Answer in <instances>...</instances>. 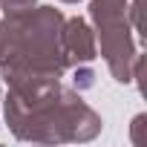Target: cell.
Segmentation results:
<instances>
[{"label":"cell","instance_id":"cell-1","mask_svg":"<svg viewBox=\"0 0 147 147\" xmlns=\"http://www.w3.org/2000/svg\"><path fill=\"white\" fill-rule=\"evenodd\" d=\"M63 15L55 6H32L0 20V72L18 95L40 92L69 69L61 49Z\"/></svg>","mask_w":147,"mask_h":147},{"label":"cell","instance_id":"cell-2","mask_svg":"<svg viewBox=\"0 0 147 147\" xmlns=\"http://www.w3.org/2000/svg\"><path fill=\"white\" fill-rule=\"evenodd\" d=\"M3 113L15 138L38 144L92 141L104 124L78 90L61 87V81L35 95L9 92L3 101Z\"/></svg>","mask_w":147,"mask_h":147},{"label":"cell","instance_id":"cell-3","mask_svg":"<svg viewBox=\"0 0 147 147\" xmlns=\"http://www.w3.org/2000/svg\"><path fill=\"white\" fill-rule=\"evenodd\" d=\"M90 20L95 32V46L118 84L133 81V61L138 55L133 40V26L127 18V0H90Z\"/></svg>","mask_w":147,"mask_h":147},{"label":"cell","instance_id":"cell-4","mask_svg":"<svg viewBox=\"0 0 147 147\" xmlns=\"http://www.w3.org/2000/svg\"><path fill=\"white\" fill-rule=\"evenodd\" d=\"M61 49L66 58V66H81L95 61L98 46H95V32L84 18H63L61 26Z\"/></svg>","mask_w":147,"mask_h":147},{"label":"cell","instance_id":"cell-5","mask_svg":"<svg viewBox=\"0 0 147 147\" xmlns=\"http://www.w3.org/2000/svg\"><path fill=\"white\" fill-rule=\"evenodd\" d=\"M95 84V72L87 66V63H81V66H75V90L81 92V90H90Z\"/></svg>","mask_w":147,"mask_h":147},{"label":"cell","instance_id":"cell-6","mask_svg":"<svg viewBox=\"0 0 147 147\" xmlns=\"http://www.w3.org/2000/svg\"><path fill=\"white\" fill-rule=\"evenodd\" d=\"M32 6H38V0H0L3 15H18V12H26Z\"/></svg>","mask_w":147,"mask_h":147},{"label":"cell","instance_id":"cell-7","mask_svg":"<svg viewBox=\"0 0 147 147\" xmlns=\"http://www.w3.org/2000/svg\"><path fill=\"white\" fill-rule=\"evenodd\" d=\"M61 3H81V0H61Z\"/></svg>","mask_w":147,"mask_h":147},{"label":"cell","instance_id":"cell-8","mask_svg":"<svg viewBox=\"0 0 147 147\" xmlns=\"http://www.w3.org/2000/svg\"><path fill=\"white\" fill-rule=\"evenodd\" d=\"M0 98H3V95H0Z\"/></svg>","mask_w":147,"mask_h":147}]
</instances>
